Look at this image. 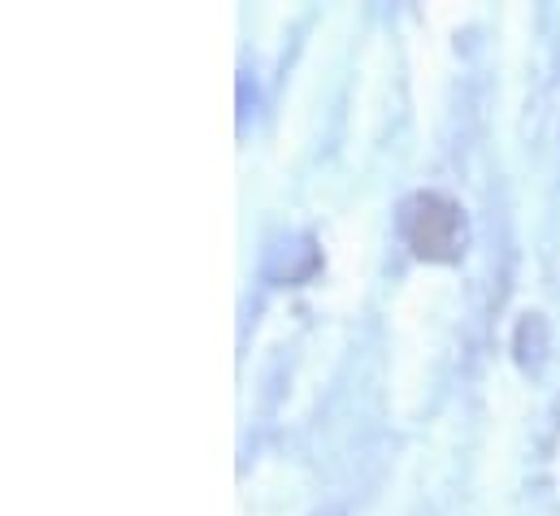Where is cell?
<instances>
[{"label": "cell", "mask_w": 560, "mask_h": 516, "mask_svg": "<svg viewBox=\"0 0 560 516\" xmlns=\"http://www.w3.org/2000/svg\"><path fill=\"white\" fill-rule=\"evenodd\" d=\"M400 235L409 239L413 257L430 265H452L465 257L469 222L465 209L443 191H418L400 204Z\"/></svg>", "instance_id": "obj_1"}, {"label": "cell", "mask_w": 560, "mask_h": 516, "mask_svg": "<svg viewBox=\"0 0 560 516\" xmlns=\"http://www.w3.org/2000/svg\"><path fill=\"white\" fill-rule=\"evenodd\" d=\"M317 265H322V257H317L313 239H308V235H291V239H279V244L270 248V257H266V278H270V282H282V286H295V282L313 278Z\"/></svg>", "instance_id": "obj_2"}, {"label": "cell", "mask_w": 560, "mask_h": 516, "mask_svg": "<svg viewBox=\"0 0 560 516\" xmlns=\"http://www.w3.org/2000/svg\"><path fill=\"white\" fill-rule=\"evenodd\" d=\"M513 348H517V365L526 374H539L544 370V361H548V321H544V313H526L522 317Z\"/></svg>", "instance_id": "obj_3"}, {"label": "cell", "mask_w": 560, "mask_h": 516, "mask_svg": "<svg viewBox=\"0 0 560 516\" xmlns=\"http://www.w3.org/2000/svg\"><path fill=\"white\" fill-rule=\"evenodd\" d=\"M313 516H348L343 508H322V513H313Z\"/></svg>", "instance_id": "obj_4"}]
</instances>
